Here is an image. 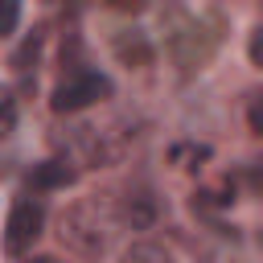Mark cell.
I'll return each instance as SVG.
<instances>
[{"label": "cell", "mask_w": 263, "mask_h": 263, "mask_svg": "<svg viewBox=\"0 0 263 263\" xmlns=\"http://www.w3.org/2000/svg\"><path fill=\"white\" fill-rule=\"evenodd\" d=\"M62 242L66 247H74L78 255H99L103 247H107V238H111V230H107V214L99 210V205H74L70 214H62Z\"/></svg>", "instance_id": "cell-1"}, {"label": "cell", "mask_w": 263, "mask_h": 263, "mask_svg": "<svg viewBox=\"0 0 263 263\" xmlns=\"http://www.w3.org/2000/svg\"><path fill=\"white\" fill-rule=\"evenodd\" d=\"M107 95H111V78H107V74H99V70H74V74L53 90L49 107H53L58 115H70V111H82V107H90V103H99V99H107Z\"/></svg>", "instance_id": "cell-2"}, {"label": "cell", "mask_w": 263, "mask_h": 263, "mask_svg": "<svg viewBox=\"0 0 263 263\" xmlns=\"http://www.w3.org/2000/svg\"><path fill=\"white\" fill-rule=\"evenodd\" d=\"M41 222H45V210L37 201H16L8 210V222H4V247H8V255H21L41 234Z\"/></svg>", "instance_id": "cell-3"}, {"label": "cell", "mask_w": 263, "mask_h": 263, "mask_svg": "<svg viewBox=\"0 0 263 263\" xmlns=\"http://www.w3.org/2000/svg\"><path fill=\"white\" fill-rule=\"evenodd\" d=\"M74 181V168L66 164V160H41V164H33V173H29V185L33 189H66Z\"/></svg>", "instance_id": "cell-4"}, {"label": "cell", "mask_w": 263, "mask_h": 263, "mask_svg": "<svg viewBox=\"0 0 263 263\" xmlns=\"http://www.w3.org/2000/svg\"><path fill=\"white\" fill-rule=\"evenodd\" d=\"M123 218L132 222V230H148V226L156 222V201H152L148 193H132V197L123 201Z\"/></svg>", "instance_id": "cell-5"}, {"label": "cell", "mask_w": 263, "mask_h": 263, "mask_svg": "<svg viewBox=\"0 0 263 263\" xmlns=\"http://www.w3.org/2000/svg\"><path fill=\"white\" fill-rule=\"evenodd\" d=\"M37 53H41V29H33L25 37V45L12 53V70H29V62H37Z\"/></svg>", "instance_id": "cell-6"}, {"label": "cell", "mask_w": 263, "mask_h": 263, "mask_svg": "<svg viewBox=\"0 0 263 263\" xmlns=\"http://www.w3.org/2000/svg\"><path fill=\"white\" fill-rule=\"evenodd\" d=\"M115 53H119L123 62H136V66H144V62L152 58V49H148L140 37H132V45H127V37H119V41H115Z\"/></svg>", "instance_id": "cell-7"}, {"label": "cell", "mask_w": 263, "mask_h": 263, "mask_svg": "<svg viewBox=\"0 0 263 263\" xmlns=\"http://www.w3.org/2000/svg\"><path fill=\"white\" fill-rule=\"evenodd\" d=\"M16 21H21V0H4V25H0V33L12 37L16 33Z\"/></svg>", "instance_id": "cell-8"}, {"label": "cell", "mask_w": 263, "mask_h": 263, "mask_svg": "<svg viewBox=\"0 0 263 263\" xmlns=\"http://www.w3.org/2000/svg\"><path fill=\"white\" fill-rule=\"evenodd\" d=\"M247 53H251V62H255V66H263V25L251 33V41H247Z\"/></svg>", "instance_id": "cell-9"}, {"label": "cell", "mask_w": 263, "mask_h": 263, "mask_svg": "<svg viewBox=\"0 0 263 263\" xmlns=\"http://www.w3.org/2000/svg\"><path fill=\"white\" fill-rule=\"evenodd\" d=\"M12 127H16V99L4 95V132H12Z\"/></svg>", "instance_id": "cell-10"}, {"label": "cell", "mask_w": 263, "mask_h": 263, "mask_svg": "<svg viewBox=\"0 0 263 263\" xmlns=\"http://www.w3.org/2000/svg\"><path fill=\"white\" fill-rule=\"evenodd\" d=\"M247 119H251V127H255V132L263 136V99H255V103H251V111H247Z\"/></svg>", "instance_id": "cell-11"}, {"label": "cell", "mask_w": 263, "mask_h": 263, "mask_svg": "<svg viewBox=\"0 0 263 263\" xmlns=\"http://www.w3.org/2000/svg\"><path fill=\"white\" fill-rule=\"evenodd\" d=\"M259 242H263V234H259Z\"/></svg>", "instance_id": "cell-12"}]
</instances>
